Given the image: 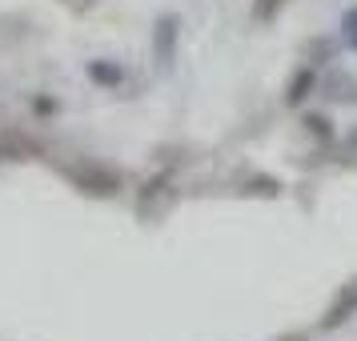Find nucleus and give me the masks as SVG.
I'll list each match as a JSON object with an SVG mask.
<instances>
[{
	"label": "nucleus",
	"mask_w": 357,
	"mask_h": 341,
	"mask_svg": "<svg viewBox=\"0 0 357 341\" xmlns=\"http://www.w3.org/2000/svg\"><path fill=\"white\" fill-rule=\"evenodd\" d=\"M65 177L89 197H113L121 189V173L116 169H105V165H93V161L65 165Z\"/></svg>",
	"instance_id": "f257e3e1"
},
{
	"label": "nucleus",
	"mask_w": 357,
	"mask_h": 341,
	"mask_svg": "<svg viewBox=\"0 0 357 341\" xmlns=\"http://www.w3.org/2000/svg\"><path fill=\"white\" fill-rule=\"evenodd\" d=\"M357 313V277L345 285V289L333 297V305L325 309V317H321V329H337V325H345L349 317Z\"/></svg>",
	"instance_id": "f03ea898"
},
{
	"label": "nucleus",
	"mask_w": 357,
	"mask_h": 341,
	"mask_svg": "<svg viewBox=\"0 0 357 341\" xmlns=\"http://www.w3.org/2000/svg\"><path fill=\"white\" fill-rule=\"evenodd\" d=\"M153 49H157V56H161V65H173V52H177V17H165L161 24H157Z\"/></svg>",
	"instance_id": "7ed1b4c3"
},
{
	"label": "nucleus",
	"mask_w": 357,
	"mask_h": 341,
	"mask_svg": "<svg viewBox=\"0 0 357 341\" xmlns=\"http://www.w3.org/2000/svg\"><path fill=\"white\" fill-rule=\"evenodd\" d=\"M89 77L97 84H105V89H116V84L125 81L121 65H113V61H89Z\"/></svg>",
	"instance_id": "20e7f679"
},
{
	"label": "nucleus",
	"mask_w": 357,
	"mask_h": 341,
	"mask_svg": "<svg viewBox=\"0 0 357 341\" xmlns=\"http://www.w3.org/2000/svg\"><path fill=\"white\" fill-rule=\"evenodd\" d=\"M313 68H301L297 77H293V84H289V93H285V105H301V100L309 97V89H313Z\"/></svg>",
	"instance_id": "39448f33"
},
{
	"label": "nucleus",
	"mask_w": 357,
	"mask_h": 341,
	"mask_svg": "<svg viewBox=\"0 0 357 341\" xmlns=\"http://www.w3.org/2000/svg\"><path fill=\"white\" fill-rule=\"evenodd\" d=\"M281 8H285V0H253V20L269 24V20H277Z\"/></svg>",
	"instance_id": "423d86ee"
},
{
	"label": "nucleus",
	"mask_w": 357,
	"mask_h": 341,
	"mask_svg": "<svg viewBox=\"0 0 357 341\" xmlns=\"http://www.w3.org/2000/svg\"><path fill=\"white\" fill-rule=\"evenodd\" d=\"M56 4H61V8H68L73 17H89V13L97 8V0H56Z\"/></svg>",
	"instance_id": "0eeeda50"
},
{
	"label": "nucleus",
	"mask_w": 357,
	"mask_h": 341,
	"mask_svg": "<svg viewBox=\"0 0 357 341\" xmlns=\"http://www.w3.org/2000/svg\"><path fill=\"white\" fill-rule=\"evenodd\" d=\"M305 129L313 132V137H321V141H329V132H333V129H329V121H325V116H313V113L305 116Z\"/></svg>",
	"instance_id": "6e6552de"
},
{
	"label": "nucleus",
	"mask_w": 357,
	"mask_h": 341,
	"mask_svg": "<svg viewBox=\"0 0 357 341\" xmlns=\"http://www.w3.org/2000/svg\"><path fill=\"white\" fill-rule=\"evenodd\" d=\"M341 29H345V36H349V40L357 45V8H349V13H345V20H341Z\"/></svg>",
	"instance_id": "1a4fd4ad"
},
{
	"label": "nucleus",
	"mask_w": 357,
	"mask_h": 341,
	"mask_svg": "<svg viewBox=\"0 0 357 341\" xmlns=\"http://www.w3.org/2000/svg\"><path fill=\"white\" fill-rule=\"evenodd\" d=\"M277 341H305V333H289V338H277Z\"/></svg>",
	"instance_id": "9d476101"
}]
</instances>
